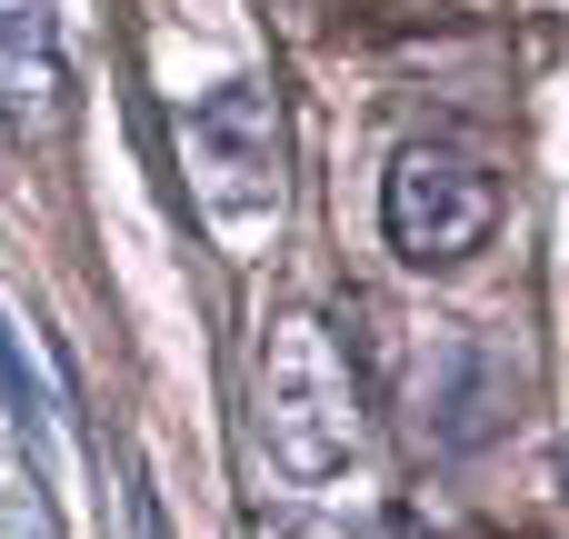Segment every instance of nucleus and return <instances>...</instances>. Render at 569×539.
Here are the masks:
<instances>
[{"mask_svg":"<svg viewBox=\"0 0 569 539\" xmlns=\"http://www.w3.org/2000/svg\"><path fill=\"white\" fill-rule=\"evenodd\" d=\"M180 170L220 240H250L280 220V110L260 80H210L180 110Z\"/></svg>","mask_w":569,"mask_h":539,"instance_id":"nucleus-2","label":"nucleus"},{"mask_svg":"<svg viewBox=\"0 0 569 539\" xmlns=\"http://www.w3.org/2000/svg\"><path fill=\"white\" fill-rule=\"evenodd\" d=\"M430 539H510V530H470V520H460V530H430Z\"/></svg>","mask_w":569,"mask_h":539,"instance_id":"nucleus-6","label":"nucleus"},{"mask_svg":"<svg viewBox=\"0 0 569 539\" xmlns=\"http://www.w3.org/2000/svg\"><path fill=\"white\" fill-rule=\"evenodd\" d=\"M0 110H60V20L50 0H0Z\"/></svg>","mask_w":569,"mask_h":539,"instance_id":"nucleus-4","label":"nucleus"},{"mask_svg":"<svg viewBox=\"0 0 569 539\" xmlns=\"http://www.w3.org/2000/svg\"><path fill=\"white\" fill-rule=\"evenodd\" d=\"M500 230V170L460 140H410L380 180V240L410 270H470Z\"/></svg>","mask_w":569,"mask_h":539,"instance_id":"nucleus-3","label":"nucleus"},{"mask_svg":"<svg viewBox=\"0 0 569 539\" xmlns=\"http://www.w3.org/2000/svg\"><path fill=\"white\" fill-rule=\"evenodd\" d=\"M0 400H10V420H20V430L40 420V380H30V360H20V340H10V320H0Z\"/></svg>","mask_w":569,"mask_h":539,"instance_id":"nucleus-5","label":"nucleus"},{"mask_svg":"<svg viewBox=\"0 0 569 539\" xmlns=\"http://www.w3.org/2000/svg\"><path fill=\"white\" fill-rule=\"evenodd\" d=\"M250 430H260V460L290 490H340V480L370 470V410H360L350 350L310 310H280L260 330V350H250Z\"/></svg>","mask_w":569,"mask_h":539,"instance_id":"nucleus-1","label":"nucleus"}]
</instances>
